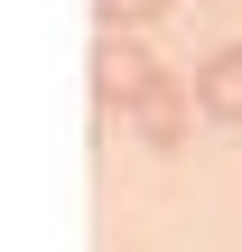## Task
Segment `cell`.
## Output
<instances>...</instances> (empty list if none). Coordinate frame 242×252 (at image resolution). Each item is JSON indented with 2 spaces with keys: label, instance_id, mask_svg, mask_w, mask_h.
<instances>
[{
  "label": "cell",
  "instance_id": "3",
  "mask_svg": "<svg viewBox=\"0 0 242 252\" xmlns=\"http://www.w3.org/2000/svg\"><path fill=\"white\" fill-rule=\"evenodd\" d=\"M187 84H196V112H205V122H242V37H233V47H215Z\"/></svg>",
  "mask_w": 242,
  "mask_h": 252
},
{
  "label": "cell",
  "instance_id": "2",
  "mask_svg": "<svg viewBox=\"0 0 242 252\" xmlns=\"http://www.w3.org/2000/svg\"><path fill=\"white\" fill-rule=\"evenodd\" d=\"M187 122H196V84H187V75H159V84L131 103V131H140L149 150H177V140H187Z\"/></svg>",
  "mask_w": 242,
  "mask_h": 252
},
{
  "label": "cell",
  "instance_id": "1",
  "mask_svg": "<svg viewBox=\"0 0 242 252\" xmlns=\"http://www.w3.org/2000/svg\"><path fill=\"white\" fill-rule=\"evenodd\" d=\"M159 75H168V65L140 47V28H103V37H93V94H103L112 112H131Z\"/></svg>",
  "mask_w": 242,
  "mask_h": 252
},
{
  "label": "cell",
  "instance_id": "4",
  "mask_svg": "<svg viewBox=\"0 0 242 252\" xmlns=\"http://www.w3.org/2000/svg\"><path fill=\"white\" fill-rule=\"evenodd\" d=\"M168 9H177V0H93V19H103V28H159Z\"/></svg>",
  "mask_w": 242,
  "mask_h": 252
}]
</instances>
